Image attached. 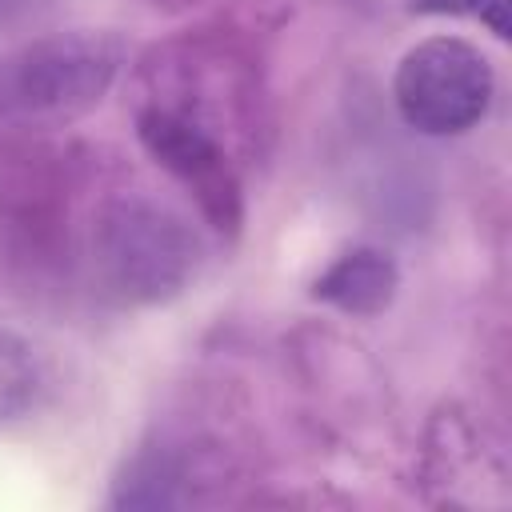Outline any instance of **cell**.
<instances>
[{"mask_svg": "<svg viewBox=\"0 0 512 512\" xmlns=\"http://www.w3.org/2000/svg\"><path fill=\"white\" fill-rule=\"evenodd\" d=\"M200 260L196 228L156 196H112L92 220V264L120 304L152 308L176 300L196 280Z\"/></svg>", "mask_w": 512, "mask_h": 512, "instance_id": "1", "label": "cell"}, {"mask_svg": "<svg viewBox=\"0 0 512 512\" xmlns=\"http://www.w3.org/2000/svg\"><path fill=\"white\" fill-rule=\"evenodd\" d=\"M124 44L104 28L32 36L0 56V116L24 128H64L112 92Z\"/></svg>", "mask_w": 512, "mask_h": 512, "instance_id": "2", "label": "cell"}, {"mask_svg": "<svg viewBox=\"0 0 512 512\" xmlns=\"http://www.w3.org/2000/svg\"><path fill=\"white\" fill-rule=\"evenodd\" d=\"M492 96H496V72L488 56L460 36L416 40L392 72L396 112L420 136L472 132L488 116Z\"/></svg>", "mask_w": 512, "mask_h": 512, "instance_id": "3", "label": "cell"}, {"mask_svg": "<svg viewBox=\"0 0 512 512\" xmlns=\"http://www.w3.org/2000/svg\"><path fill=\"white\" fill-rule=\"evenodd\" d=\"M144 80H152V100L176 116H188L204 132L224 144V124H240L248 132V116L256 112V76L248 60L208 40L172 44L164 56L156 52L144 64ZM228 148V144H224ZM232 152V148H228Z\"/></svg>", "mask_w": 512, "mask_h": 512, "instance_id": "4", "label": "cell"}, {"mask_svg": "<svg viewBox=\"0 0 512 512\" xmlns=\"http://www.w3.org/2000/svg\"><path fill=\"white\" fill-rule=\"evenodd\" d=\"M140 148L196 200L200 216L212 232L236 236L244 224V180L236 156L188 116H176L160 104H144L136 112Z\"/></svg>", "mask_w": 512, "mask_h": 512, "instance_id": "5", "label": "cell"}, {"mask_svg": "<svg viewBox=\"0 0 512 512\" xmlns=\"http://www.w3.org/2000/svg\"><path fill=\"white\" fill-rule=\"evenodd\" d=\"M396 292H400V264L376 244L344 248L312 280V300H320V304H328L352 320H368V316L388 312Z\"/></svg>", "mask_w": 512, "mask_h": 512, "instance_id": "6", "label": "cell"}, {"mask_svg": "<svg viewBox=\"0 0 512 512\" xmlns=\"http://www.w3.org/2000/svg\"><path fill=\"white\" fill-rule=\"evenodd\" d=\"M188 480V456L176 444L148 440L120 460L108 488V504L120 512H168L188 504Z\"/></svg>", "mask_w": 512, "mask_h": 512, "instance_id": "7", "label": "cell"}, {"mask_svg": "<svg viewBox=\"0 0 512 512\" xmlns=\"http://www.w3.org/2000/svg\"><path fill=\"white\" fill-rule=\"evenodd\" d=\"M44 364L32 340L0 328V424L28 420L44 400Z\"/></svg>", "mask_w": 512, "mask_h": 512, "instance_id": "8", "label": "cell"}, {"mask_svg": "<svg viewBox=\"0 0 512 512\" xmlns=\"http://www.w3.org/2000/svg\"><path fill=\"white\" fill-rule=\"evenodd\" d=\"M476 20H480L496 40H508V32H512V0H480Z\"/></svg>", "mask_w": 512, "mask_h": 512, "instance_id": "9", "label": "cell"}, {"mask_svg": "<svg viewBox=\"0 0 512 512\" xmlns=\"http://www.w3.org/2000/svg\"><path fill=\"white\" fill-rule=\"evenodd\" d=\"M408 8L420 16H476L480 0H408Z\"/></svg>", "mask_w": 512, "mask_h": 512, "instance_id": "10", "label": "cell"}, {"mask_svg": "<svg viewBox=\"0 0 512 512\" xmlns=\"http://www.w3.org/2000/svg\"><path fill=\"white\" fill-rule=\"evenodd\" d=\"M36 4H40V0H0V24H12V20H20V16H28Z\"/></svg>", "mask_w": 512, "mask_h": 512, "instance_id": "11", "label": "cell"}]
</instances>
